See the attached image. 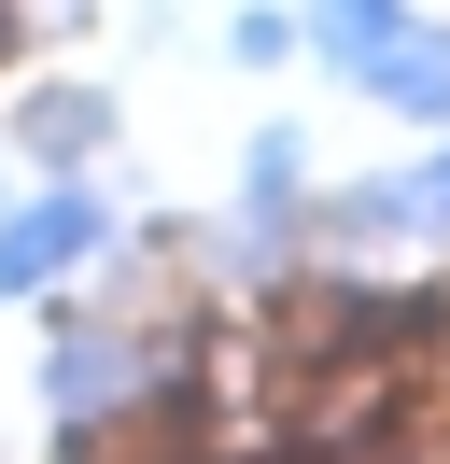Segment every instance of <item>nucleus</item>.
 Listing matches in <instances>:
<instances>
[{
  "label": "nucleus",
  "instance_id": "nucleus-2",
  "mask_svg": "<svg viewBox=\"0 0 450 464\" xmlns=\"http://www.w3.org/2000/svg\"><path fill=\"white\" fill-rule=\"evenodd\" d=\"M112 239H127V211L99 198V169H15V198H0V310H43V295L99 282Z\"/></svg>",
  "mask_w": 450,
  "mask_h": 464
},
{
  "label": "nucleus",
  "instance_id": "nucleus-6",
  "mask_svg": "<svg viewBox=\"0 0 450 464\" xmlns=\"http://www.w3.org/2000/svg\"><path fill=\"white\" fill-rule=\"evenodd\" d=\"M296 29H309V57H324L338 85H352V71L380 57L394 29H408V0H296Z\"/></svg>",
  "mask_w": 450,
  "mask_h": 464
},
{
  "label": "nucleus",
  "instance_id": "nucleus-1",
  "mask_svg": "<svg viewBox=\"0 0 450 464\" xmlns=\"http://www.w3.org/2000/svg\"><path fill=\"white\" fill-rule=\"evenodd\" d=\"M197 310H211V295H169V310L99 295V282L43 295V366H28V380H43V436H56V450H127L141 408H155L169 366H183Z\"/></svg>",
  "mask_w": 450,
  "mask_h": 464
},
{
  "label": "nucleus",
  "instance_id": "nucleus-3",
  "mask_svg": "<svg viewBox=\"0 0 450 464\" xmlns=\"http://www.w3.org/2000/svg\"><path fill=\"white\" fill-rule=\"evenodd\" d=\"M0 141H15V169H99V155H127V85L112 71H15Z\"/></svg>",
  "mask_w": 450,
  "mask_h": 464
},
{
  "label": "nucleus",
  "instance_id": "nucleus-4",
  "mask_svg": "<svg viewBox=\"0 0 450 464\" xmlns=\"http://www.w3.org/2000/svg\"><path fill=\"white\" fill-rule=\"evenodd\" d=\"M309 198H324V141L268 113V127L240 141V169H225V211H253V226H309Z\"/></svg>",
  "mask_w": 450,
  "mask_h": 464
},
{
  "label": "nucleus",
  "instance_id": "nucleus-9",
  "mask_svg": "<svg viewBox=\"0 0 450 464\" xmlns=\"http://www.w3.org/2000/svg\"><path fill=\"white\" fill-rule=\"evenodd\" d=\"M28 43H43V29H28V0H0V85L28 71Z\"/></svg>",
  "mask_w": 450,
  "mask_h": 464
},
{
  "label": "nucleus",
  "instance_id": "nucleus-7",
  "mask_svg": "<svg viewBox=\"0 0 450 464\" xmlns=\"http://www.w3.org/2000/svg\"><path fill=\"white\" fill-rule=\"evenodd\" d=\"M225 57H240V71H296V57H309L296 0H240V14H225Z\"/></svg>",
  "mask_w": 450,
  "mask_h": 464
},
{
  "label": "nucleus",
  "instance_id": "nucleus-5",
  "mask_svg": "<svg viewBox=\"0 0 450 464\" xmlns=\"http://www.w3.org/2000/svg\"><path fill=\"white\" fill-rule=\"evenodd\" d=\"M352 99H380V113H408V127H450V29H436V14H408V29L352 71Z\"/></svg>",
  "mask_w": 450,
  "mask_h": 464
},
{
  "label": "nucleus",
  "instance_id": "nucleus-10",
  "mask_svg": "<svg viewBox=\"0 0 450 464\" xmlns=\"http://www.w3.org/2000/svg\"><path fill=\"white\" fill-rule=\"evenodd\" d=\"M0 198H15V141H0Z\"/></svg>",
  "mask_w": 450,
  "mask_h": 464
},
{
  "label": "nucleus",
  "instance_id": "nucleus-8",
  "mask_svg": "<svg viewBox=\"0 0 450 464\" xmlns=\"http://www.w3.org/2000/svg\"><path fill=\"white\" fill-rule=\"evenodd\" d=\"M99 14H112V0H28V29H43V43H84Z\"/></svg>",
  "mask_w": 450,
  "mask_h": 464
}]
</instances>
